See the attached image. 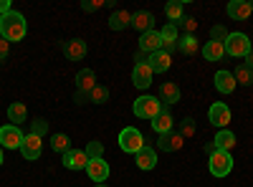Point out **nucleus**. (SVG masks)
I'll use <instances>...</instances> for the list:
<instances>
[{
	"label": "nucleus",
	"mask_w": 253,
	"mask_h": 187,
	"mask_svg": "<svg viewBox=\"0 0 253 187\" xmlns=\"http://www.w3.org/2000/svg\"><path fill=\"white\" fill-rule=\"evenodd\" d=\"M208 116H210V124L218 129H228V124H230V109L225 107V104L215 101V104H210V109H208Z\"/></svg>",
	"instance_id": "7"
},
{
	"label": "nucleus",
	"mask_w": 253,
	"mask_h": 187,
	"mask_svg": "<svg viewBox=\"0 0 253 187\" xmlns=\"http://www.w3.org/2000/svg\"><path fill=\"white\" fill-rule=\"evenodd\" d=\"M61 48H63V53H66V58H71V61L86 58V40H81V38H71V40H66V43H63Z\"/></svg>",
	"instance_id": "16"
},
{
	"label": "nucleus",
	"mask_w": 253,
	"mask_h": 187,
	"mask_svg": "<svg viewBox=\"0 0 253 187\" xmlns=\"http://www.w3.org/2000/svg\"><path fill=\"white\" fill-rule=\"evenodd\" d=\"M213 144H215V150H220V152H230V150L236 147V134L230 132V129H218Z\"/></svg>",
	"instance_id": "23"
},
{
	"label": "nucleus",
	"mask_w": 253,
	"mask_h": 187,
	"mask_svg": "<svg viewBox=\"0 0 253 187\" xmlns=\"http://www.w3.org/2000/svg\"><path fill=\"white\" fill-rule=\"evenodd\" d=\"M23 139H26V134L20 132V127H15V124H5V127H0V147L20 150Z\"/></svg>",
	"instance_id": "6"
},
{
	"label": "nucleus",
	"mask_w": 253,
	"mask_h": 187,
	"mask_svg": "<svg viewBox=\"0 0 253 187\" xmlns=\"http://www.w3.org/2000/svg\"><path fill=\"white\" fill-rule=\"evenodd\" d=\"M134 61H137V64H147V53H142V51H139V53L134 56Z\"/></svg>",
	"instance_id": "42"
},
{
	"label": "nucleus",
	"mask_w": 253,
	"mask_h": 187,
	"mask_svg": "<svg viewBox=\"0 0 253 187\" xmlns=\"http://www.w3.org/2000/svg\"><path fill=\"white\" fill-rule=\"evenodd\" d=\"M10 10V0H0V15Z\"/></svg>",
	"instance_id": "41"
},
{
	"label": "nucleus",
	"mask_w": 253,
	"mask_h": 187,
	"mask_svg": "<svg viewBox=\"0 0 253 187\" xmlns=\"http://www.w3.org/2000/svg\"><path fill=\"white\" fill-rule=\"evenodd\" d=\"M84 152H86V157H89V159H99V157L104 154V144H101V142H89Z\"/></svg>",
	"instance_id": "35"
},
{
	"label": "nucleus",
	"mask_w": 253,
	"mask_h": 187,
	"mask_svg": "<svg viewBox=\"0 0 253 187\" xmlns=\"http://www.w3.org/2000/svg\"><path fill=\"white\" fill-rule=\"evenodd\" d=\"M160 101L165 104H177L180 101V86L175 84V81H165V84L160 86Z\"/></svg>",
	"instance_id": "27"
},
{
	"label": "nucleus",
	"mask_w": 253,
	"mask_h": 187,
	"mask_svg": "<svg viewBox=\"0 0 253 187\" xmlns=\"http://www.w3.org/2000/svg\"><path fill=\"white\" fill-rule=\"evenodd\" d=\"M233 78H236V84L251 86V84H253V69H248L246 64H241V66H236V71H233Z\"/></svg>",
	"instance_id": "30"
},
{
	"label": "nucleus",
	"mask_w": 253,
	"mask_h": 187,
	"mask_svg": "<svg viewBox=\"0 0 253 187\" xmlns=\"http://www.w3.org/2000/svg\"><path fill=\"white\" fill-rule=\"evenodd\" d=\"M94 187H107V185H104V182H101V185H94Z\"/></svg>",
	"instance_id": "46"
},
{
	"label": "nucleus",
	"mask_w": 253,
	"mask_h": 187,
	"mask_svg": "<svg viewBox=\"0 0 253 187\" xmlns=\"http://www.w3.org/2000/svg\"><path fill=\"white\" fill-rule=\"evenodd\" d=\"M228 15L233 20H246L251 15V3L248 0H230L228 3Z\"/></svg>",
	"instance_id": "24"
},
{
	"label": "nucleus",
	"mask_w": 253,
	"mask_h": 187,
	"mask_svg": "<svg viewBox=\"0 0 253 187\" xmlns=\"http://www.w3.org/2000/svg\"><path fill=\"white\" fill-rule=\"evenodd\" d=\"M31 134H36V137H41V139H43V137L48 134V121H46L43 116L33 119V121H31Z\"/></svg>",
	"instance_id": "33"
},
{
	"label": "nucleus",
	"mask_w": 253,
	"mask_h": 187,
	"mask_svg": "<svg viewBox=\"0 0 253 187\" xmlns=\"http://www.w3.org/2000/svg\"><path fill=\"white\" fill-rule=\"evenodd\" d=\"M200 51H203V58L208 61V64H215V61H220V58L225 56L223 43H215V40H208V43H205Z\"/></svg>",
	"instance_id": "25"
},
{
	"label": "nucleus",
	"mask_w": 253,
	"mask_h": 187,
	"mask_svg": "<svg viewBox=\"0 0 253 187\" xmlns=\"http://www.w3.org/2000/svg\"><path fill=\"white\" fill-rule=\"evenodd\" d=\"M152 76H155V71L150 69V64H134L132 81H134L137 89H147V86H150L152 84Z\"/></svg>",
	"instance_id": "13"
},
{
	"label": "nucleus",
	"mask_w": 253,
	"mask_h": 187,
	"mask_svg": "<svg viewBox=\"0 0 253 187\" xmlns=\"http://www.w3.org/2000/svg\"><path fill=\"white\" fill-rule=\"evenodd\" d=\"M193 134H195V119L187 116V119L182 121V127H180V137H182V139H190Z\"/></svg>",
	"instance_id": "36"
},
{
	"label": "nucleus",
	"mask_w": 253,
	"mask_h": 187,
	"mask_svg": "<svg viewBox=\"0 0 253 187\" xmlns=\"http://www.w3.org/2000/svg\"><path fill=\"white\" fill-rule=\"evenodd\" d=\"M26 33H28V23L23 13L8 10L0 15V38H5L8 43H18V40L26 38Z\"/></svg>",
	"instance_id": "1"
},
{
	"label": "nucleus",
	"mask_w": 253,
	"mask_h": 187,
	"mask_svg": "<svg viewBox=\"0 0 253 187\" xmlns=\"http://www.w3.org/2000/svg\"><path fill=\"white\" fill-rule=\"evenodd\" d=\"M119 147H122V152H126V154H137V152L144 147V137H142V132L134 129V127L122 129V132H119Z\"/></svg>",
	"instance_id": "5"
},
{
	"label": "nucleus",
	"mask_w": 253,
	"mask_h": 187,
	"mask_svg": "<svg viewBox=\"0 0 253 187\" xmlns=\"http://www.w3.org/2000/svg\"><path fill=\"white\" fill-rule=\"evenodd\" d=\"M228 36H230V33H228L223 26H213V31H210V40H215V43H225Z\"/></svg>",
	"instance_id": "37"
},
{
	"label": "nucleus",
	"mask_w": 253,
	"mask_h": 187,
	"mask_svg": "<svg viewBox=\"0 0 253 187\" xmlns=\"http://www.w3.org/2000/svg\"><path fill=\"white\" fill-rule=\"evenodd\" d=\"M162 109H165V104H162L157 96L144 94V96L134 99V116H139V119H150V121H152Z\"/></svg>",
	"instance_id": "2"
},
{
	"label": "nucleus",
	"mask_w": 253,
	"mask_h": 187,
	"mask_svg": "<svg viewBox=\"0 0 253 187\" xmlns=\"http://www.w3.org/2000/svg\"><path fill=\"white\" fill-rule=\"evenodd\" d=\"M172 124H175V119H172V114L167 112V107L152 119V129L157 132V134H167V132H172Z\"/></svg>",
	"instance_id": "20"
},
{
	"label": "nucleus",
	"mask_w": 253,
	"mask_h": 187,
	"mask_svg": "<svg viewBox=\"0 0 253 187\" xmlns=\"http://www.w3.org/2000/svg\"><path fill=\"white\" fill-rule=\"evenodd\" d=\"M5 159H3V147H0V164H3Z\"/></svg>",
	"instance_id": "45"
},
{
	"label": "nucleus",
	"mask_w": 253,
	"mask_h": 187,
	"mask_svg": "<svg viewBox=\"0 0 253 187\" xmlns=\"http://www.w3.org/2000/svg\"><path fill=\"white\" fill-rule=\"evenodd\" d=\"M182 144H185V139L180 137V132H167V134H160L157 150L160 152H177V150H182Z\"/></svg>",
	"instance_id": "12"
},
{
	"label": "nucleus",
	"mask_w": 253,
	"mask_h": 187,
	"mask_svg": "<svg viewBox=\"0 0 253 187\" xmlns=\"http://www.w3.org/2000/svg\"><path fill=\"white\" fill-rule=\"evenodd\" d=\"M139 51L142 53H157V51H162V36H160V31H147V33H142L139 36Z\"/></svg>",
	"instance_id": "11"
},
{
	"label": "nucleus",
	"mask_w": 253,
	"mask_h": 187,
	"mask_svg": "<svg viewBox=\"0 0 253 187\" xmlns=\"http://www.w3.org/2000/svg\"><path fill=\"white\" fill-rule=\"evenodd\" d=\"M208 167H210V175L213 177H225V175H230V170H233V157H230V152L215 150L208 157Z\"/></svg>",
	"instance_id": "4"
},
{
	"label": "nucleus",
	"mask_w": 253,
	"mask_h": 187,
	"mask_svg": "<svg viewBox=\"0 0 253 187\" xmlns=\"http://www.w3.org/2000/svg\"><path fill=\"white\" fill-rule=\"evenodd\" d=\"M223 48H225V53H228L230 58H246V56L253 51V43L248 40L246 33H230L228 40L223 43Z\"/></svg>",
	"instance_id": "3"
},
{
	"label": "nucleus",
	"mask_w": 253,
	"mask_h": 187,
	"mask_svg": "<svg viewBox=\"0 0 253 187\" xmlns=\"http://www.w3.org/2000/svg\"><path fill=\"white\" fill-rule=\"evenodd\" d=\"M213 152H215V144H213V142H210V144H205V154L210 157V154H213Z\"/></svg>",
	"instance_id": "43"
},
{
	"label": "nucleus",
	"mask_w": 253,
	"mask_h": 187,
	"mask_svg": "<svg viewBox=\"0 0 253 187\" xmlns=\"http://www.w3.org/2000/svg\"><path fill=\"white\" fill-rule=\"evenodd\" d=\"M251 13H253V3H251Z\"/></svg>",
	"instance_id": "47"
},
{
	"label": "nucleus",
	"mask_w": 253,
	"mask_h": 187,
	"mask_svg": "<svg viewBox=\"0 0 253 187\" xmlns=\"http://www.w3.org/2000/svg\"><path fill=\"white\" fill-rule=\"evenodd\" d=\"M246 66H248V69H253V51L246 56Z\"/></svg>",
	"instance_id": "44"
},
{
	"label": "nucleus",
	"mask_w": 253,
	"mask_h": 187,
	"mask_svg": "<svg viewBox=\"0 0 253 187\" xmlns=\"http://www.w3.org/2000/svg\"><path fill=\"white\" fill-rule=\"evenodd\" d=\"M41 152H43V142H41V137H36V134L28 132L26 139H23V144H20V154H23V159L36 162L41 157Z\"/></svg>",
	"instance_id": "9"
},
{
	"label": "nucleus",
	"mask_w": 253,
	"mask_h": 187,
	"mask_svg": "<svg viewBox=\"0 0 253 187\" xmlns=\"http://www.w3.org/2000/svg\"><path fill=\"white\" fill-rule=\"evenodd\" d=\"M94 86H96V74H94V69H81V71L76 74V91H79V94H91Z\"/></svg>",
	"instance_id": "14"
},
{
	"label": "nucleus",
	"mask_w": 253,
	"mask_h": 187,
	"mask_svg": "<svg viewBox=\"0 0 253 187\" xmlns=\"http://www.w3.org/2000/svg\"><path fill=\"white\" fill-rule=\"evenodd\" d=\"M165 15H167V20H170V23H180V20L185 18V8H182L180 0L167 3V5H165Z\"/></svg>",
	"instance_id": "29"
},
{
	"label": "nucleus",
	"mask_w": 253,
	"mask_h": 187,
	"mask_svg": "<svg viewBox=\"0 0 253 187\" xmlns=\"http://www.w3.org/2000/svg\"><path fill=\"white\" fill-rule=\"evenodd\" d=\"M160 36H162V51H167V53L177 51V38H180V33H177V26H175V23H165V28L160 31Z\"/></svg>",
	"instance_id": "17"
},
{
	"label": "nucleus",
	"mask_w": 253,
	"mask_h": 187,
	"mask_svg": "<svg viewBox=\"0 0 253 187\" xmlns=\"http://www.w3.org/2000/svg\"><path fill=\"white\" fill-rule=\"evenodd\" d=\"M8 53H10V43H8L5 38H0V61H3Z\"/></svg>",
	"instance_id": "39"
},
{
	"label": "nucleus",
	"mask_w": 253,
	"mask_h": 187,
	"mask_svg": "<svg viewBox=\"0 0 253 187\" xmlns=\"http://www.w3.org/2000/svg\"><path fill=\"white\" fill-rule=\"evenodd\" d=\"M26 116H28V109H26V104H20V101H13L10 107H8V119L15 124H23L26 121Z\"/></svg>",
	"instance_id": "28"
},
{
	"label": "nucleus",
	"mask_w": 253,
	"mask_h": 187,
	"mask_svg": "<svg viewBox=\"0 0 253 187\" xmlns=\"http://www.w3.org/2000/svg\"><path fill=\"white\" fill-rule=\"evenodd\" d=\"M107 26L112 31H124L126 26H132V13H126V10H114L107 20Z\"/></svg>",
	"instance_id": "26"
},
{
	"label": "nucleus",
	"mask_w": 253,
	"mask_h": 187,
	"mask_svg": "<svg viewBox=\"0 0 253 187\" xmlns=\"http://www.w3.org/2000/svg\"><path fill=\"white\" fill-rule=\"evenodd\" d=\"M132 26H134L139 33L152 31V26H155V15H152V13H147V10H137V13H132Z\"/></svg>",
	"instance_id": "22"
},
{
	"label": "nucleus",
	"mask_w": 253,
	"mask_h": 187,
	"mask_svg": "<svg viewBox=\"0 0 253 187\" xmlns=\"http://www.w3.org/2000/svg\"><path fill=\"white\" fill-rule=\"evenodd\" d=\"M109 164H107V159L104 157H99V159H89V164H86V175H89V180L91 182H96V185H101V182H107L109 180Z\"/></svg>",
	"instance_id": "8"
},
{
	"label": "nucleus",
	"mask_w": 253,
	"mask_h": 187,
	"mask_svg": "<svg viewBox=\"0 0 253 187\" xmlns=\"http://www.w3.org/2000/svg\"><path fill=\"white\" fill-rule=\"evenodd\" d=\"M74 101H76V104H86V101H89V94H79V91H76Z\"/></svg>",
	"instance_id": "40"
},
{
	"label": "nucleus",
	"mask_w": 253,
	"mask_h": 187,
	"mask_svg": "<svg viewBox=\"0 0 253 187\" xmlns=\"http://www.w3.org/2000/svg\"><path fill=\"white\" fill-rule=\"evenodd\" d=\"M177 51L185 53V56H195V53L200 51V40H198V36H187V33H182V36L177 38Z\"/></svg>",
	"instance_id": "21"
},
{
	"label": "nucleus",
	"mask_w": 253,
	"mask_h": 187,
	"mask_svg": "<svg viewBox=\"0 0 253 187\" xmlns=\"http://www.w3.org/2000/svg\"><path fill=\"white\" fill-rule=\"evenodd\" d=\"M236 78H233V71H218L215 74V89L220 94H233L236 91Z\"/></svg>",
	"instance_id": "19"
},
{
	"label": "nucleus",
	"mask_w": 253,
	"mask_h": 187,
	"mask_svg": "<svg viewBox=\"0 0 253 187\" xmlns=\"http://www.w3.org/2000/svg\"><path fill=\"white\" fill-rule=\"evenodd\" d=\"M251 43H253V38H251Z\"/></svg>",
	"instance_id": "48"
},
{
	"label": "nucleus",
	"mask_w": 253,
	"mask_h": 187,
	"mask_svg": "<svg viewBox=\"0 0 253 187\" xmlns=\"http://www.w3.org/2000/svg\"><path fill=\"white\" fill-rule=\"evenodd\" d=\"M104 5H107V0H84L81 10H84V13H96V10L104 8Z\"/></svg>",
	"instance_id": "38"
},
{
	"label": "nucleus",
	"mask_w": 253,
	"mask_h": 187,
	"mask_svg": "<svg viewBox=\"0 0 253 187\" xmlns=\"http://www.w3.org/2000/svg\"><path fill=\"white\" fill-rule=\"evenodd\" d=\"M175 26H177V28H182V31H185L187 36H195V31H198V20H195V18H187V15H185V18L180 20V23H175Z\"/></svg>",
	"instance_id": "34"
},
{
	"label": "nucleus",
	"mask_w": 253,
	"mask_h": 187,
	"mask_svg": "<svg viewBox=\"0 0 253 187\" xmlns=\"http://www.w3.org/2000/svg\"><path fill=\"white\" fill-rule=\"evenodd\" d=\"M147 64H150V69H152L155 74H165L167 69L172 66V56L167 53V51H157V53L147 56Z\"/></svg>",
	"instance_id": "15"
},
{
	"label": "nucleus",
	"mask_w": 253,
	"mask_h": 187,
	"mask_svg": "<svg viewBox=\"0 0 253 187\" xmlns=\"http://www.w3.org/2000/svg\"><path fill=\"white\" fill-rule=\"evenodd\" d=\"M89 101H91V104H107V101H109V89L96 84V86H94V91L89 94Z\"/></svg>",
	"instance_id": "32"
},
{
	"label": "nucleus",
	"mask_w": 253,
	"mask_h": 187,
	"mask_svg": "<svg viewBox=\"0 0 253 187\" xmlns=\"http://www.w3.org/2000/svg\"><path fill=\"white\" fill-rule=\"evenodd\" d=\"M134 162H137V167L144 170V172H147V170H155V167H157V152L144 144V147L134 154Z\"/></svg>",
	"instance_id": "18"
},
{
	"label": "nucleus",
	"mask_w": 253,
	"mask_h": 187,
	"mask_svg": "<svg viewBox=\"0 0 253 187\" xmlns=\"http://www.w3.org/2000/svg\"><path fill=\"white\" fill-rule=\"evenodd\" d=\"M63 167L66 170H74V172H79V170H86V164H89V157H86V152L84 150H69L66 154H63Z\"/></svg>",
	"instance_id": "10"
},
{
	"label": "nucleus",
	"mask_w": 253,
	"mask_h": 187,
	"mask_svg": "<svg viewBox=\"0 0 253 187\" xmlns=\"http://www.w3.org/2000/svg\"><path fill=\"white\" fill-rule=\"evenodd\" d=\"M51 150L66 154V152L71 150V139H69L66 134H53V137H51Z\"/></svg>",
	"instance_id": "31"
}]
</instances>
